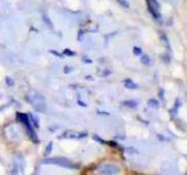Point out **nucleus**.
I'll return each mask as SVG.
<instances>
[{
  "mask_svg": "<svg viewBox=\"0 0 187 175\" xmlns=\"http://www.w3.org/2000/svg\"><path fill=\"white\" fill-rule=\"evenodd\" d=\"M140 62L143 64H145V65H150V63H151V60H150V57L147 55H143L142 57H140Z\"/></svg>",
  "mask_w": 187,
  "mask_h": 175,
  "instance_id": "9d476101",
  "label": "nucleus"
},
{
  "mask_svg": "<svg viewBox=\"0 0 187 175\" xmlns=\"http://www.w3.org/2000/svg\"><path fill=\"white\" fill-rule=\"evenodd\" d=\"M43 19H45L46 24H49V27H50V28H53V25H52V24H50V22H49V19H48V18H47V16H46V15H43Z\"/></svg>",
  "mask_w": 187,
  "mask_h": 175,
  "instance_id": "a211bd4d",
  "label": "nucleus"
},
{
  "mask_svg": "<svg viewBox=\"0 0 187 175\" xmlns=\"http://www.w3.org/2000/svg\"><path fill=\"white\" fill-rule=\"evenodd\" d=\"M63 55H68V56H75L76 53L75 51H72L70 49H65L63 50Z\"/></svg>",
  "mask_w": 187,
  "mask_h": 175,
  "instance_id": "f8f14e48",
  "label": "nucleus"
},
{
  "mask_svg": "<svg viewBox=\"0 0 187 175\" xmlns=\"http://www.w3.org/2000/svg\"><path fill=\"white\" fill-rule=\"evenodd\" d=\"M28 117H29V120H31V123H32L33 125H34V127L39 128V119H38V118H35V117L33 116L32 113H29V114H28Z\"/></svg>",
  "mask_w": 187,
  "mask_h": 175,
  "instance_id": "1a4fd4ad",
  "label": "nucleus"
},
{
  "mask_svg": "<svg viewBox=\"0 0 187 175\" xmlns=\"http://www.w3.org/2000/svg\"><path fill=\"white\" fill-rule=\"evenodd\" d=\"M117 1L119 2V5H122L123 7H125V8H129V6H130L129 2H128L126 0H117Z\"/></svg>",
  "mask_w": 187,
  "mask_h": 175,
  "instance_id": "4468645a",
  "label": "nucleus"
},
{
  "mask_svg": "<svg viewBox=\"0 0 187 175\" xmlns=\"http://www.w3.org/2000/svg\"><path fill=\"white\" fill-rule=\"evenodd\" d=\"M124 87L126 88V89H131V90H136V89H138V85L133 82L132 80L130 78H128V80L124 81Z\"/></svg>",
  "mask_w": 187,
  "mask_h": 175,
  "instance_id": "423d86ee",
  "label": "nucleus"
},
{
  "mask_svg": "<svg viewBox=\"0 0 187 175\" xmlns=\"http://www.w3.org/2000/svg\"><path fill=\"white\" fill-rule=\"evenodd\" d=\"M5 82H6L7 87H13V85H14V81L12 80L11 77H6V80H5Z\"/></svg>",
  "mask_w": 187,
  "mask_h": 175,
  "instance_id": "ddd939ff",
  "label": "nucleus"
},
{
  "mask_svg": "<svg viewBox=\"0 0 187 175\" xmlns=\"http://www.w3.org/2000/svg\"><path fill=\"white\" fill-rule=\"evenodd\" d=\"M16 118H18L19 121H21L25 126L27 127L28 132H29V137H31V139L34 141V144L38 143L39 140H38V138H36V135H35V132H34V130H33V127H32V123H31V120H29L28 114H26V113H16Z\"/></svg>",
  "mask_w": 187,
  "mask_h": 175,
  "instance_id": "f03ea898",
  "label": "nucleus"
},
{
  "mask_svg": "<svg viewBox=\"0 0 187 175\" xmlns=\"http://www.w3.org/2000/svg\"><path fill=\"white\" fill-rule=\"evenodd\" d=\"M149 106H151V107H153V109H158L159 107V102L157 101V99H153V98H151V99H149Z\"/></svg>",
  "mask_w": 187,
  "mask_h": 175,
  "instance_id": "6e6552de",
  "label": "nucleus"
},
{
  "mask_svg": "<svg viewBox=\"0 0 187 175\" xmlns=\"http://www.w3.org/2000/svg\"><path fill=\"white\" fill-rule=\"evenodd\" d=\"M52 148H53V143L50 141V143L48 144V146H47V148H46V152H45V154H46V155H48L49 153L52 152Z\"/></svg>",
  "mask_w": 187,
  "mask_h": 175,
  "instance_id": "2eb2a0df",
  "label": "nucleus"
},
{
  "mask_svg": "<svg viewBox=\"0 0 187 175\" xmlns=\"http://www.w3.org/2000/svg\"><path fill=\"white\" fill-rule=\"evenodd\" d=\"M98 173L106 175L118 174L119 173V168L117 166H112V165H103V166H101L98 168Z\"/></svg>",
  "mask_w": 187,
  "mask_h": 175,
  "instance_id": "20e7f679",
  "label": "nucleus"
},
{
  "mask_svg": "<svg viewBox=\"0 0 187 175\" xmlns=\"http://www.w3.org/2000/svg\"><path fill=\"white\" fill-rule=\"evenodd\" d=\"M83 62H88V63H90V62H91V60H88V58H83Z\"/></svg>",
  "mask_w": 187,
  "mask_h": 175,
  "instance_id": "412c9836",
  "label": "nucleus"
},
{
  "mask_svg": "<svg viewBox=\"0 0 187 175\" xmlns=\"http://www.w3.org/2000/svg\"><path fill=\"white\" fill-rule=\"evenodd\" d=\"M50 53H52V54H54V55H56L57 57H60V58H62V54H60V53H58V51H55V50H50Z\"/></svg>",
  "mask_w": 187,
  "mask_h": 175,
  "instance_id": "f3484780",
  "label": "nucleus"
},
{
  "mask_svg": "<svg viewBox=\"0 0 187 175\" xmlns=\"http://www.w3.org/2000/svg\"><path fill=\"white\" fill-rule=\"evenodd\" d=\"M43 163H53V165H57L61 167H67V168H78L77 165L73 163L70 160L65 159V158H50V159L43 160Z\"/></svg>",
  "mask_w": 187,
  "mask_h": 175,
  "instance_id": "7ed1b4c3",
  "label": "nucleus"
},
{
  "mask_svg": "<svg viewBox=\"0 0 187 175\" xmlns=\"http://www.w3.org/2000/svg\"><path fill=\"white\" fill-rule=\"evenodd\" d=\"M72 71V68L70 67H65V74H68V72Z\"/></svg>",
  "mask_w": 187,
  "mask_h": 175,
  "instance_id": "6ab92c4d",
  "label": "nucleus"
},
{
  "mask_svg": "<svg viewBox=\"0 0 187 175\" xmlns=\"http://www.w3.org/2000/svg\"><path fill=\"white\" fill-rule=\"evenodd\" d=\"M77 103L80 104V105H81V106H83V107H85V106H87V104H85V103H83V102H81V101H78V102H77Z\"/></svg>",
  "mask_w": 187,
  "mask_h": 175,
  "instance_id": "aec40b11",
  "label": "nucleus"
},
{
  "mask_svg": "<svg viewBox=\"0 0 187 175\" xmlns=\"http://www.w3.org/2000/svg\"><path fill=\"white\" fill-rule=\"evenodd\" d=\"M133 54L136 56H140L143 54V50H142V48L139 47H133Z\"/></svg>",
  "mask_w": 187,
  "mask_h": 175,
  "instance_id": "9b49d317",
  "label": "nucleus"
},
{
  "mask_svg": "<svg viewBox=\"0 0 187 175\" xmlns=\"http://www.w3.org/2000/svg\"><path fill=\"white\" fill-rule=\"evenodd\" d=\"M94 139H95V140H97L98 143L99 144H108L105 141V140H103V139H101V138H99V137H98V135H94Z\"/></svg>",
  "mask_w": 187,
  "mask_h": 175,
  "instance_id": "dca6fc26",
  "label": "nucleus"
},
{
  "mask_svg": "<svg viewBox=\"0 0 187 175\" xmlns=\"http://www.w3.org/2000/svg\"><path fill=\"white\" fill-rule=\"evenodd\" d=\"M122 104L124 106H126V107H132V109L137 107V105H138L137 102H135V101H124Z\"/></svg>",
  "mask_w": 187,
  "mask_h": 175,
  "instance_id": "0eeeda50",
  "label": "nucleus"
},
{
  "mask_svg": "<svg viewBox=\"0 0 187 175\" xmlns=\"http://www.w3.org/2000/svg\"><path fill=\"white\" fill-rule=\"evenodd\" d=\"M87 137L85 132H74V131H67L65 134H62V138H69V139H81Z\"/></svg>",
  "mask_w": 187,
  "mask_h": 175,
  "instance_id": "39448f33",
  "label": "nucleus"
},
{
  "mask_svg": "<svg viewBox=\"0 0 187 175\" xmlns=\"http://www.w3.org/2000/svg\"><path fill=\"white\" fill-rule=\"evenodd\" d=\"M26 101L32 105L33 107L39 112L46 111V102L43 96H41L38 92H31L29 95L26 96Z\"/></svg>",
  "mask_w": 187,
  "mask_h": 175,
  "instance_id": "f257e3e1",
  "label": "nucleus"
}]
</instances>
